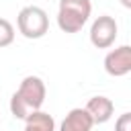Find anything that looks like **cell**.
I'll use <instances>...</instances> for the list:
<instances>
[{"label":"cell","instance_id":"cell-1","mask_svg":"<svg viewBox=\"0 0 131 131\" xmlns=\"http://www.w3.org/2000/svg\"><path fill=\"white\" fill-rule=\"evenodd\" d=\"M45 82L39 76H27L10 96V113L16 119H25L33 111H39L45 102Z\"/></svg>","mask_w":131,"mask_h":131},{"label":"cell","instance_id":"cell-2","mask_svg":"<svg viewBox=\"0 0 131 131\" xmlns=\"http://www.w3.org/2000/svg\"><path fill=\"white\" fill-rule=\"evenodd\" d=\"M92 12L90 0H59L57 27L63 33H78L88 23Z\"/></svg>","mask_w":131,"mask_h":131},{"label":"cell","instance_id":"cell-3","mask_svg":"<svg viewBox=\"0 0 131 131\" xmlns=\"http://www.w3.org/2000/svg\"><path fill=\"white\" fill-rule=\"evenodd\" d=\"M16 27L27 39H41L49 31V16L41 6H25L16 16Z\"/></svg>","mask_w":131,"mask_h":131},{"label":"cell","instance_id":"cell-4","mask_svg":"<svg viewBox=\"0 0 131 131\" xmlns=\"http://www.w3.org/2000/svg\"><path fill=\"white\" fill-rule=\"evenodd\" d=\"M117 35H119L117 20L108 14H100L90 27V43L96 49H108L117 41Z\"/></svg>","mask_w":131,"mask_h":131},{"label":"cell","instance_id":"cell-5","mask_svg":"<svg viewBox=\"0 0 131 131\" xmlns=\"http://www.w3.org/2000/svg\"><path fill=\"white\" fill-rule=\"evenodd\" d=\"M104 70L113 78H123L131 72V47L121 45L117 49H111L104 57Z\"/></svg>","mask_w":131,"mask_h":131},{"label":"cell","instance_id":"cell-6","mask_svg":"<svg viewBox=\"0 0 131 131\" xmlns=\"http://www.w3.org/2000/svg\"><path fill=\"white\" fill-rule=\"evenodd\" d=\"M84 108H86L88 115L92 117L94 125H102V123H106V121L113 117V113H115V102H113L108 96H92V98L86 102Z\"/></svg>","mask_w":131,"mask_h":131},{"label":"cell","instance_id":"cell-7","mask_svg":"<svg viewBox=\"0 0 131 131\" xmlns=\"http://www.w3.org/2000/svg\"><path fill=\"white\" fill-rule=\"evenodd\" d=\"M94 121L86 108H72L59 125V131H92Z\"/></svg>","mask_w":131,"mask_h":131},{"label":"cell","instance_id":"cell-8","mask_svg":"<svg viewBox=\"0 0 131 131\" xmlns=\"http://www.w3.org/2000/svg\"><path fill=\"white\" fill-rule=\"evenodd\" d=\"M25 129L23 131H55V121L49 113L45 111H33L31 115H27L25 119Z\"/></svg>","mask_w":131,"mask_h":131},{"label":"cell","instance_id":"cell-9","mask_svg":"<svg viewBox=\"0 0 131 131\" xmlns=\"http://www.w3.org/2000/svg\"><path fill=\"white\" fill-rule=\"evenodd\" d=\"M14 41V27L10 20L0 16V47H8Z\"/></svg>","mask_w":131,"mask_h":131},{"label":"cell","instance_id":"cell-10","mask_svg":"<svg viewBox=\"0 0 131 131\" xmlns=\"http://www.w3.org/2000/svg\"><path fill=\"white\" fill-rule=\"evenodd\" d=\"M115 131H131V113H123L115 121Z\"/></svg>","mask_w":131,"mask_h":131},{"label":"cell","instance_id":"cell-11","mask_svg":"<svg viewBox=\"0 0 131 131\" xmlns=\"http://www.w3.org/2000/svg\"><path fill=\"white\" fill-rule=\"evenodd\" d=\"M121 4H123L125 8H131V0H121Z\"/></svg>","mask_w":131,"mask_h":131}]
</instances>
